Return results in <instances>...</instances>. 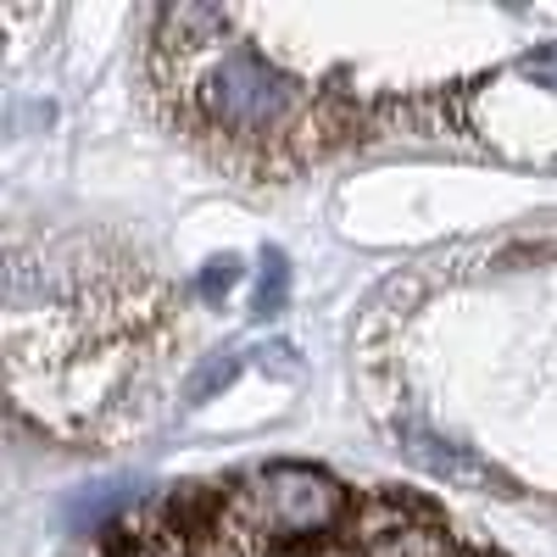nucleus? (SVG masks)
Listing matches in <instances>:
<instances>
[{
    "mask_svg": "<svg viewBox=\"0 0 557 557\" xmlns=\"http://www.w3.org/2000/svg\"><path fill=\"white\" fill-rule=\"evenodd\" d=\"M218 496L228 519L262 546H318L341 535L357 507V491L307 462H262V469L228 474L218 480Z\"/></svg>",
    "mask_w": 557,
    "mask_h": 557,
    "instance_id": "obj_1",
    "label": "nucleus"
},
{
    "mask_svg": "<svg viewBox=\"0 0 557 557\" xmlns=\"http://www.w3.org/2000/svg\"><path fill=\"white\" fill-rule=\"evenodd\" d=\"M401 441H407V451L424 462V469H435V474H446V480H480L485 469L469 457V451H457V446H446V441H435L430 430H401Z\"/></svg>",
    "mask_w": 557,
    "mask_h": 557,
    "instance_id": "obj_2",
    "label": "nucleus"
},
{
    "mask_svg": "<svg viewBox=\"0 0 557 557\" xmlns=\"http://www.w3.org/2000/svg\"><path fill=\"white\" fill-rule=\"evenodd\" d=\"M285 290H290V262H285V251H268L262 257V285H257V318H268V312H278L285 307Z\"/></svg>",
    "mask_w": 557,
    "mask_h": 557,
    "instance_id": "obj_3",
    "label": "nucleus"
},
{
    "mask_svg": "<svg viewBox=\"0 0 557 557\" xmlns=\"http://www.w3.org/2000/svg\"><path fill=\"white\" fill-rule=\"evenodd\" d=\"M235 285H240V257H218V262H207V268H201V278H196V290H201L207 301L228 296Z\"/></svg>",
    "mask_w": 557,
    "mask_h": 557,
    "instance_id": "obj_4",
    "label": "nucleus"
},
{
    "mask_svg": "<svg viewBox=\"0 0 557 557\" xmlns=\"http://www.w3.org/2000/svg\"><path fill=\"white\" fill-rule=\"evenodd\" d=\"M524 78H535L541 89H557V45H546V51L524 57Z\"/></svg>",
    "mask_w": 557,
    "mask_h": 557,
    "instance_id": "obj_5",
    "label": "nucleus"
}]
</instances>
